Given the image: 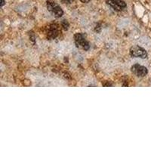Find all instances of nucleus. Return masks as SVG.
<instances>
[{"label": "nucleus", "instance_id": "6e6552de", "mask_svg": "<svg viewBox=\"0 0 151 151\" xmlns=\"http://www.w3.org/2000/svg\"><path fill=\"white\" fill-rule=\"evenodd\" d=\"M60 2L64 4H71L73 2V0H60Z\"/></svg>", "mask_w": 151, "mask_h": 151}, {"label": "nucleus", "instance_id": "39448f33", "mask_svg": "<svg viewBox=\"0 0 151 151\" xmlns=\"http://www.w3.org/2000/svg\"><path fill=\"white\" fill-rule=\"evenodd\" d=\"M106 3L116 11H121L126 7V4L122 0H106Z\"/></svg>", "mask_w": 151, "mask_h": 151}, {"label": "nucleus", "instance_id": "0eeeda50", "mask_svg": "<svg viewBox=\"0 0 151 151\" xmlns=\"http://www.w3.org/2000/svg\"><path fill=\"white\" fill-rule=\"evenodd\" d=\"M62 27L65 30H67L69 27V23L67 21H62Z\"/></svg>", "mask_w": 151, "mask_h": 151}, {"label": "nucleus", "instance_id": "f03ea898", "mask_svg": "<svg viewBox=\"0 0 151 151\" xmlns=\"http://www.w3.org/2000/svg\"><path fill=\"white\" fill-rule=\"evenodd\" d=\"M47 9L49 12L53 13V14L56 17H60L64 14V12L61 9V8L56 2H53L52 0L47 1Z\"/></svg>", "mask_w": 151, "mask_h": 151}, {"label": "nucleus", "instance_id": "9d476101", "mask_svg": "<svg viewBox=\"0 0 151 151\" xmlns=\"http://www.w3.org/2000/svg\"><path fill=\"white\" fill-rule=\"evenodd\" d=\"M83 2H88L90 1V0H81Z\"/></svg>", "mask_w": 151, "mask_h": 151}, {"label": "nucleus", "instance_id": "423d86ee", "mask_svg": "<svg viewBox=\"0 0 151 151\" xmlns=\"http://www.w3.org/2000/svg\"><path fill=\"white\" fill-rule=\"evenodd\" d=\"M58 35V26L57 24H52L49 27L48 31V39L49 40H54Z\"/></svg>", "mask_w": 151, "mask_h": 151}, {"label": "nucleus", "instance_id": "1a4fd4ad", "mask_svg": "<svg viewBox=\"0 0 151 151\" xmlns=\"http://www.w3.org/2000/svg\"><path fill=\"white\" fill-rule=\"evenodd\" d=\"M4 4H5V0H2V2H1V6H3Z\"/></svg>", "mask_w": 151, "mask_h": 151}, {"label": "nucleus", "instance_id": "20e7f679", "mask_svg": "<svg viewBox=\"0 0 151 151\" xmlns=\"http://www.w3.org/2000/svg\"><path fill=\"white\" fill-rule=\"evenodd\" d=\"M132 72L135 74L137 76L144 77L147 74V69L144 66L139 65V64H134L132 67Z\"/></svg>", "mask_w": 151, "mask_h": 151}, {"label": "nucleus", "instance_id": "f257e3e1", "mask_svg": "<svg viewBox=\"0 0 151 151\" xmlns=\"http://www.w3.org/2000/svg\"><path fill=\"white\" fill-rule=\"evenodd\" d=\"M75 43L78 48H83V49L87 50L89 49V43L86 40V35L83 33H76L74 36Z\"/></svg>", "mask_w": 151, "mask_h": 151}, {"label": "nucleus", "instance_id": "7ed1b4c3", "mask_svg": "<svg viewBox=\"0 0 151 151\" xmlns=\"http://www.w3.org/2000/svg\"><path fill=\"white\" fill-rule=\"evenodd\" d=\"M130 55L134 58H147V53L146 50L139 46L132 47L130 49Z\"/></svg>", "mask_w": 151, "mask_h": 151}]
</instances>
